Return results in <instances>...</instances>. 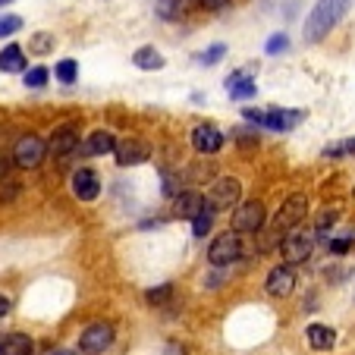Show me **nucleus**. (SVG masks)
Listing matches in <instances>:
<instances>
[{
	"label": "nucleus",
	"mask_w": 355,
	"mask_h": 355,
	"mask_svg": "<svg viewBox=\"0 0 355 355\" xmlns=\"http://www.w3.org/2000/svg\"><path fill=\"white\" fill-rule=\"evenodd\" d=\"M305 214H309V198L302 192H295V195H289L286 201L280 205V211L274 214V223H270V233L277 236V239H286V233L289 230H299V223L305 220Z\"/></svg>",
	"instance_id": "nucleus-2"
},
{
	"label": "nucleus",
	"mask_w": 355,
	"mask_h": 355,
	"mask_svg": "<svg viewBox=\"0 0 355 355\" xmlns=\"http://www.w3.org/2000/svg\"><path fill=\"white\" fill-rule=\"evenodd\" d=\"M47 148L54 151L57 157H67V155H73L76 148H79V132H76V126H60L54 135H51V141H47Z\"/></svg>",
	"instance_id": "nucleus-15"
},
{
	"label": "nucleus",
	"mask_w": 355,
	"mask_h": 355,
	"mask_svg": "<svg viewBox=\"0 0 355 355\" xmlns=\"http://www.w3.org/2000/svg\"><path fill=\"white\" fill-rule=\"evenodd\" d=\"M35 352V343L28 334H10L3 340V355H32Z\"/></svg>",
	"instance_id": "nucleus-21"
},
{
	"label": "nucleus",
	"mask_w": 355,
	"mask_h": 355,
	"mask_svg": "<svg viewBox=\"0 0 355 355\" xmlns=\"http://www.w3.org/2000/svg\"><path fill=\"white\" fill-rule=\"evenodd\" d=\"M245 120H252V123H264V110H255V107H245Z\"/></svg>",
	"instance_id": "nucleus-34"
},
{
	"label": "nucleus",
	"mask_w": 355,
	"mask_h": 355,
	"mask_svg": "<svg viewBox=\"0 0 355 355\" xmlns=\"http://www.w3.org/2000/svg\"><path fill=\"white\" fill-rule=\"evenodd\" d=\"M114 157L120 167H135V164H145L151 157V145L141 139H123V141H116Z\"/></svg>",
	"instance_id": "nucleus-11"
},
{
	"label": "nucleus",
	"mask_w": 355,
	"mask_h": 355,
	"mask_svg": "<svg viewBox=\"0 0 355 355\" xmlns=\"http://www.w3.org/2000/svg\"><path fill=\"white\" fill-rule=\"evenodd\" d=\"M3 315H10V299L7 295H0V318Z\"/></svg>",
	"instance_id": "nucleus-35"
},
{
	"label": "nucleus",
	"mask_w": 355,
	"mask_h": 355,
	"mask_svg": "<svg viewBox=\"0 0 355 355\" xmlns=\"http://www.w3.org/2000/svg\"><path fill=\"white\" fill-rule=\"evenodd\" d=\"M44 155H47V145L38 139V135H22L19 141H16V148H13V164L19 170H35L41 161H44Z\"/></svg>",
	"instance_id": "nucleus-6"
},
{
	"label": "nucleus",
	"mask_w": 355,
	"mask_h": 355,
	"mask_svg": "<svg viewBox=\"0 0 355 355\" xmlns=\"http://www.w3.org/2000/svg\"><path fill=\"white\" fill-rule=\"evenodd\" d=\"M264 51H268L270 57H274V54H283V51H289V35H286V32L270 35L268 44H264Z\"/></svg>",
	"instance_id": "nucleus-28"
},
{
	"label": "nucleus",
	"mask_w": 355,
	"mask_h": 355,
	"mask_svg": "<svg viewBox=\"0 0 355 355\" xmlns=\"http://www.w3.org/2000/svg\"><path fill=\"white\" fill-rule=\"evenodd\" d=\"M223 54H227V44L217 41V44H211L208 51H201L198 54V67H217V63L223 60Z\"/></svg>",
	"instance_id": "nucleus-24"
},
{
	"label": "nucleus",
	"mask_w": 355,
	"mask_h": 355,
	"mask_svg": "<svg viewBox=\"0 0 355 355\" xmlns=\"http://www.w3.org/2000/svg\"><path fill=\"white\" fill-rule=\"evenodd\" d=\"M0 355H3V343H0Z\"/></svg>",
	"instance_id": "nucleus-40"
},
{
	"label": "nucleus",
	"mask_w": 355,
	"mask_h": 355,
	"mask_svg": "<svg viewBox=\"0 0 355 355\" xmlns=\"http://www.w3.org/2000/svg\"><path fill=\"white\" fill-rule=\"evenodd\" d=\"M47 79H51V69L47 67H32V69H26V85L28 88H44L47 85Z\"/></svg>",
	"instance_id": "nucleus-26"
},
{
	"label": "nucleus",
	"mask_w": 355,
	"mask_h": 355,
	"mask_svg": "<svg viewBox=\"0 0 355 355\" xmlns=\"http://www.w3.org/2000/svg\"><path fill=\"white\" fill-rule=\"evenodd\" d=\"M57 355H73V352H67V349H63V352H57Z\"/></svg>",
	"instance_id": "nucleus-39"
},
{
	"label": "nucleus",
	"mask_w": 355,
	"mask_h": 355,
	"mask_svg": "<svg viewBox=\"0 0 355 355\" xmlns=\"http://www.w3.org/2000/svg\"><path fill=\"white\" fill-rule=\"evenodd\" d=\"M343 155H355V139L336 141V145H327V148H324V157H343Z\"/></svg>",
	"instance_id": "nucleus-29"
},
{
	"label": "nucleus",
	"mask_w": 355,
	"mask_h": 355,
	"mask_svg": "<svg viewBox=\"0 0 355 355\" xmlns=\"http://www.w3.org/2000/svg\"><path fill=\"white\" fill-rule=\"evenodd\" d=\"M349 7H352V0H318L315 7H311L309 19H305V41L309 44L324 41L340 26V19L349 13Z\"/></svg>",
	"instance_id": "nucleus-1"
},
{
	"label": "nucleus",
	"mask_w": 355,
	"mask_h": 355,
	"mask_svg": "<svg viewBox=\"0 0 355 355\" xmlns=\"http://www.w3.org/2000/svg\"><path fill=\"white\" fill-rule=\"evenodd\" d=\"M211 227H214V211L205 208V211H201V214L192 220V233L201 239V236H208V233H211Z\"/></svg>",
	"instance_id": "nucleus-25"
},
{
	"label": "nucleus",
	"mask_w": 355,
	"mask_h": 355,
	"mask_svg": "<svg viewBox=\"0 0 355 355\" xmlns=\"http://www.w3.org/2000/svg\"><path fill=\"white\" fill-rule=\"evenodd\" d=\"M192 148L198 155H217L223 148V132L214 123H198V126L192 129Z\"/></svg>",
	"instance_id": "nucleus-12"
},
{
	"label": "nucleus",
	"mask_w": 355,
	"mask_h": 355,
	"mask_svg": "<svg viewBox=\"0 0 355 355\" xmlns=\"http://www.w3.org/2000/svg\"><path fill=\"white\" fill-rule=\"evenodd\" d=\"M299 123H305V110H293V107H270L264 110V129L270 132H293Z\"/></svg>",
	"instance_id": "nucleus-9"
},
{
	"label": "nucleus",
	"mask_w": 355,
	"mask_h": 355,
	"mask_svg": "<svg viewBox=\"0 0 355 355\" xmlns=\"http://www.w3.org/2000/svg\"><path fill=\"white\" fill-rule=\"evenodd\" d=\"M110 343H114V324H107V321L88 324L79 336V349L85 355H101L104 349H110Z\"/></svg>",
	"instance_id": "nucleus-7"
},
{
	"label": "nucleus",
	"mask_w": 355,
	"mask_h": 355,
	"mask_svg": "<svg viewBox=\"0 0 355 355\" xmlns=\"http://www.w3.org/2000/svg\"><path fill=\"white\" fill-rule=\"evenodd\" d=\"M54 76L63 82V85H73V82L79 79V63L69 60V57H67V60H60V63L54 67Z\"/></svg>",
	"instance_id": "nucleus-23"
},
{
	"label": "nucleus",
	"mask_w": 355,
	"mask_h": 355,
	"mask_svg": "<svg viewBox=\"0 0 355 355\" xmlns=\"http://www.w3.org/2000/svg\"><path fill=\"white\" fill-rule=\"evenodd\" d=\"M264 289H268V295H274V299H286V295L295 289V270L289 268V264L270 268L268 280H264Z\"/></svg>",
	"instance_id": "nucleus-13"
},
{
	"label": "nucleus",
	"mask_w": 355,
	"mask_h": 355,
	"mask_svg": "<svg viewBox=\"0 0 355 355\" xmlns=\"http://www.w3.org/2000/svg\"><path fill=\"white\" fill-rule=\"evenodd\" d=\"M7 173V161H0V176Z\"/></svg>",
	"instance_id": "nucleus-37"
},
{
	"label": "nucleus",
	"mask_w": 355,
	"mask_h": 355,
	"mask_svg": "<svg viewBox=\"0 0 355 355\" xmlns=\"http://www.w3.org/2000/svg\"><path fill=\"white\" fill-rule=\"evenodd\" d=\"M252 73H258V67H245V69H236V73H230L227 76V94L230 98H236V101H245V98H255V92H258V85H255V76Z\"/></svg>",
	"instance_id": "nucleus-10"
},
{
	"label": "nucleus",
	"mask_w": 355,
	"mask_h": 355,
	"mask_svg": "<svg viewBox=\"0 0 355 355\" xmlns=\"http://www.w3.org/2000/svg\"><path fill=\"white\" fill-rule=\"evenodd\" d=\"M85 151H88V155H94V157L114 155V151H116L114 132H107V129H94V132L88 135V141H85Z\"/></svg>",
	"instance_id": "nucleus-18"
},
{
	"label": "nucleus",
	"mask_w": 355,
	"mask_h": 355,
	"mask_svg": "<svg viewBox=\"0 0 355 355\" xmlns=\"http://www.w3.org/2000/svg\"><path fill=\"white\" fill-rule=\"evenodd\" d=\"M157 13H161L164 19H176V16H180V0H161Z\"/></svg>",
	"instance_id": "nucleus-32"
},
{
	"label": "nucleus",
	"mask_w": 355,
	"mask_h": 355,
	"mask_svg": "<svg viewBox=\"0 0 355 355\" xmlns=\"http://www.w3.org/2000/svg\"><path fill=\"white\" fill-rule=\"evenodd\" d=\"M268 220V211H264L261 201H242L239 208L233 211V230L236 233H258Z\"/></svg>",
	"instance_id": "nucleus-8"
},
{
	"label": "nucleus",
	"mask_w": 355,
	"mask_h": 355,
	"mask_svg": "<svg viewBox=\"0 0 355 355\" xmlns=\"http://www.w3.org/2000/svg\"><path fill=\"white\" fill-rule=\"evenodd\" d=\"M132 63L139 69H145V73H155V69H164V54L157 51V47H151V44H145V47H139L132 54Z\"/></svg>",
	"instance_id": "nucleus-20"
},
{
	"label": "nucleus",
	"mask_w": 355,
	"mask_h": 355,
	"mask_svg": "<svg viewBox=\"0 0 355 355\" xmlns=\"http://www.w3.org/2000/svg\"><path fill=\"white\" fill-rule=\"evenodd\" d=\"M73 195L79 201H94V198H98V195H101L98 173H94V170H88V167L76 170V173H73Z\"/></svg>",
	"instance_id": "nucleus-14"
},
{
	"label": "nucleus",
	"mask_w": 355,
	"mask_h": 355,
	"mask_svg": "<svg viewBox=\"0 0 355 355\" xmlns=\"http://www.w3.org/2000/svg\"><path fill=\"white\" fill-rule=\"evenodd\" d=\"M352 239H355V233H346V236H340V239H327V252H334V255H346L349 248H352Z\"/></svg>",
	"instance_id": "nucleus-30"
},
{
	"label": "nucleus",
	"mask_w": 355,
	"mask_h": 355,
	"mask_svg": "<svg viewBox=\"0 0 355 355\" xmlns=\"http://www.w3.org/2000/svg\"><path fill=\"white\" fill-rule=\"evenodd\" d=\"M242 258V239L236 230H227V233H220L214 242H211L208 248V261L214 264V268H227V264L239 261Z\"/></svg>",
	"instance_id": "nucleus-4"
},
{
	"label": "nucleus",
	"mask_w": 355,
	"mask_h": 355,
	"mask_svg": "<svg viewBox=\"0 0 355 355\" xmlns=\"http://www.w3.org/2000/svg\"><path fill=\"white\" fill-rule=\"evenodd\" d=\"M54 32H35L32 38H28V54H35V57H44V54H51L54 51Z\"/></svg>",
	"instance_id": "nucleus-22"
},
{
	"label": "nucleus",
	"mask_w": 355,
	"mask_h": 355,
	"mask_svg": "<svg viewBox=\"0 0 355 355\" xmlns=\"http://www.w3.org/2000/svg\"><path fill=\"white\" fill-rule=\"evenodd\" d=\"M205 208H208V205H205V195H198V192H180L173 201L176 217H182V220H195Z\"/></svg>",
	"instance_id": "nucleus-16"
},
{
	"label": "nucleus",
	"mask_w": 355,
	"mask_h": 355,
	"mask_svg": "<svg viewBox=\"0 0 355 355\" xmlns=\"http://www.w3.org/2000/svg\"><path fill=\"white\" fill-rule=\"evenodd\" d=\"M239 198H242V182L236 180V176H220V180L214 182V186L208 189V195H205V205H208L211 211H230V208H239Z\"/></svg>",
	"instance_id": "nucleus-3"
},
{
	"label": "nucleus",
	"mask_w": 355,
	"mask_h": 355,
	"mask_svg": "<svg viewBox=\"0 0 355 355\" xmlns=\"http://www.w3.org/2000/svg\"><path fill=\"white\" fill-rule=\"evenodd\" d=\"M170 293H173L170 283H164V286H157V289H148V302H151V305H161V302H167Z\"/></svg>",
	"instance_id": "nucleus-31"
},
{
	"label": "nucleus",
	"mask_w": 355,
	"mask_h": 355,
	"mask_svg": "<svg viewBox=\"0 0 355 355\" xmlns=\"http://www.w3.org/2000/svg\"><path fill=\"white\" fill-rule=\"evenodd\" d=\"M336 217H340L336 211H324V214L318 217V233H327V230L336 223Z\"/></svg>",
	"instance_id": "nucleus-33"
},
{
	"label": "nucleus",
	"mask_w": 355,
	"mask_h": 355,
	"mask_svg": "<svg viewBox=\"0 0 355 355\" xmlns=\"http://www.w3.org/2000/svg\"><path fill=\"white\" fill-rule=\"evenodd\" d=\"M305 336H309V346L315 349V352H330V349L336 346V330L327 327V324H309Z\"/></svg>",
	"instance_id": "nucleus-17"
},
{
	"label": "nucleus",
	"mask_w": 355,
	"mask_h": 355,
	"mask_svg": "<svg viewBox=\"0 0 355 355\" xmlns=\"http://www.w3.org/2000/svg\"><path fill=\"white\" fill-rule=\"evenodd\" d=\"M283 261L293 268V264H305L311 258V252H315V233H309V230H293V233H286V239H283Z\"/></svg>",
	"instance_id": "nucleus-5"
},
{
	"label": "nucleus",
	"mask_w": 355,
	"mask_h": 355,
	"mask_svg": "<svg viewBox=\"0 0 355 355\" xmlns=\"http://www.w3.org/2000/svg\"><path fill=\"white\" fill-rule=\"evenodd\" d=\"M7 3H13V0H0V7H7Z\"/></svg>",
	"instance_id": "nucleus-38"
},
{
	"label": "nucleus",
	"mask_w": 355,
	"mask_h": 355,
	"mask_svg": "<svg viewBox=\"0 0 355 355\" xmlns=\"http://www.w3.org/2000/svg\"><path fill=\"white\" fill-rule=\"evenodd\" d=\"M0 73H26V51L19 44H7L0 51Z\"/></svg>",
	"instance_id": "nucleus-19"
},
{
	"label": "nucleus",
	"mask_w": 355,
	"mask_h": 355,
	"mask_svg": "<svg viewBox=\"0 0 355 355\" xmlns=\"http://www.w3.org/2000/svg\"><path fill=\"white\" fill-rule=\"evenodd\" d=\"M208 3H211V7H227L230 0H208Z\"/></svg>",
	"instance_id": "nucleus-36"
},
{
	"label": "nucleus",
	"mask_w": 355,
	"mask_h": 355,
	"mask_svg": "<svg viewBox=\"0 0 355 355\" xmlns=\"http://www.w3.org/2000/svg\"><path fill=\"white\" fill-rule=\"evenodd\" d=\"M22 32V16L16 13H3L0 16V38H10V35Z\"/></svg>",
	"instance_id": "nucleus-27"
}]
</instances>
